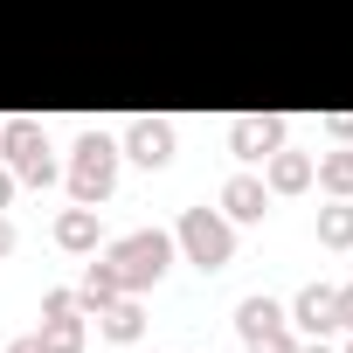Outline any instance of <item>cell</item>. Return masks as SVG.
<instances>
[{
    "label": "cell",
    "mask_w": 353,
    "mask_h": 353,
    "mask_svg": "<svg viewBox=\"0 0 353 353\" xmlns=\"http://www.w3.org/2000/svg\"><path fill=\"white\" fill-rule=\"evenodd\" d=\"M104 256H111V270H118L125 291H145V284L166 277V263H173V236H166V229H132V236H118Z\"/></svg>",
    "instance_id": "1"
},
{
    "label": "cell",
    "mask_w": 353,
    "mask_h": 353,
    "mask_svg": "<svg viewBox=\"0 0 353 353\" xmlns=\"http://www.w3.org/2000/svg\"><path fill=\"white\" fill-rule=\"evenodd\" d=\"M111 188H118V139L83 132L77 152H70V201L97 208V201H111Z\"/></svg>",
    "instance_id": "2"
},
{
    "label": "cell",
    "mask_w": 353,
    "mask_h": 353,
    "mask_svg": "<svg viewBox=\"0 0 353 353\" xmlns=\"http://www.w3.org/2000/svg\"><path fill=\"white\" fill-rule=\"evenodd\" d=\"M173 243H181L188 263H201V270H229V256H236V229L215 208H188L181 229H173Z\"/></svg>",
    "instance_id": "3"
},
{
    "label": "cell",
    "mask_w": 353,
    "mask_h": 353,
    "mask_svg": "<svg viewBox=\"0 0 353 353\" xmlns=\"http://www.w3.org/2000/svg\"><path fill=\"white\" fill-rule=\"evenodd\" d=\"M0 152H8L14 181H28V188H49L56 181V159H49V139H42L35 118H8V125H0Z\"/></svg>",
    "instance_id": "4"
},
{
    "label": "cell",
    "mask_w": 353,
    "mask_h": 353,
    "mask_svg": "<svg viewBox=\"0 0 353 353\" xmlns=\"http://www.w3.org/2000/svg\"><path fill=\"white\" fill-rule=\"evenodd\" d=\"M284 145V118L277 111H243V118H229V152L236 159H270Z\"/></svg>",
    "instance_id": "5"
},
{
    "label": "cell",
    "mask_w": 353,
    "mask_h": 353,
    "mask_svg": "<svg viewBox=\"0 0 353 353\" xmlns=\"http://www.w3.org/2000/svg\"><path fill=\"white\" fill-rule=\"evenodd\" d=\"M118 152L159 173V166L173 159V125H166V118H132V125H125V139H118Z\"/></svg>",
    "instance_id": "6"
},
{
    "label": "cell",
    "mask_w": 353,
    "mask_h": 353,
    "mask_svg": "<svg viewBox=\"0 0 353 353\" xmlns=\"http://www.w3.org/2000/svg\"><path fill=\"white\" fill-rule=\"evenodd\" d=\"M291 325H305L312 339L332 332V325H339V284H305L298 305H291Z\"/></svg>",
    "instance_id": "7"
},
{
    "label": "cell",
    "mask_w": 353,
    "mask_h": 353,
    "mask_svg": "<svg viewBox=\"0 0 353 353\" xmlns=\"http://www.w3.org/2000/svg\"><path fill=\"white\" fill-rule=\"evenodd\" d=\"M263 208H270V188L256 173H229L222 181V215L229 222H263Z\"/></svg>",
    "instance_id": "8"
},
{
    "label": "cell",
    "mask_w": 353,
    "mask_h": 353,
    "mask_svg": "<svg viewBox=\"0 0 353 353\" xmlns=\"http://www.w3.org/2000/svg\"><path fill=\"white\" fill-rule=\"evenodd\" d=\"M263 188H270V194H305V188H312V152L277 145V152H270V173H263Z\"/></svg>",
    "instance_id": "9"
},
{
    "label": "cell",
    "mask_w": 353,
    "mask_h": 353,
    "mask_svg": "<svg viewBox=\"0 0 353 353\" xmlns=\"http://www.w3.org/2000/svg\"><path fill=\"white\" fill-rule=\"evenodd\" d=\"M97 325H104V332H111L118 346H132V339L145 332V312H139V291H118V298H111V305L97 312Z\"/></svg>",
    "instance_id": "10"
},
{
    "label": "cell",
    "mask_w": 353,
    "mask_h": 353,
    "mask_svg": "<svg viewBox=\"0 0 353 353\" xmlns=\"http://www.w3.org/2000/svg\"><path fill=\"white\" fill-rule=\"evenodd\" d=\"M97 236H104V229H97V208H83V201H77V208H63V215H56V243H63V250H77V256H83V250H97Z\"/></svg>",
    "instance_id": "11"
},
{
    "label": "cell",
    "mask_w": 353,
    "mask_h": 353,
    "mask_svg": "<svg viewBox=\"0 0 353 353\" xmlns=\"http://www.w3.org/2000/svg\"><path fill=\"white\" fill-rule=\"evenodd\" d=\"M277 325H284V305H277V298L256 291V298L236 305V332H243V339H263V332H277Z\"/></svg>",
    "instance_id": "12"
},
{
    "label": "cell",
    "mask_w": 353,
    "mask_h": 353,
    "mask_svg": "<svg viewBox=\"0 0 353 353\" xmlns=\"http://www.w3.org/2000/svg\"><path fill=\"white\" fill-rule=\"evenodd\" d=\"M118 291H125V284H118V270H111V256H97V263L83 270V291H77V298H83V312L97 319V312H104V305H111Z\"/></svg>",
    "instance_id": "13"
},
{
    "label": "cell",
    "mask_w": 353,
    "mask_h": 353,
    "mask_svg": "<svg viewBox=\"0 0 353 353\" xmlns=\"http://www.w3.org/2000/svg\"><path fill=\"white\" fill-rule=\"evenodd\" d=\"M312 181H319L325 194H353V145H339V152L312 159Z\"/></svg>",
    "instance_id": "14"
},
{
    "label": "cell",
    "mask_w": 353,
    "mask_h": 353,
    "mask_svg": "<svg viewBox=\"0 0 353 353\" xmlns=\"http://www.w3.org/2000/svg\"><path fill=\"white\" fill-rule=\"evenodd\" d=\"M319 243L325 250H353V208H346V194H332V208H319Z\"/></svg>",
    "instance_id": "15"
},
{
    "label": "cell",
    "mask_w": 353,
    "mask_h": 353,
    "mask_svg": "<svg viewBox=\"0 0 353 353\" xmlns=\"http://www.w3.org/2000/svg\"><path fill=\"white\" fill-rule=\"evenodd\" d=\"M42 353H83V319H42Z\"/></svg>",
    "instance_id": "16"
},
{
    "label": "cell",
    "mask_w": 353,
    "mask_h": 353,
    "mask_svg": "<svg viewBox=\"0 0 353 353\" xmlns=\"http://www.w3.org/2000/svg\"><path fill=\"white\" fill-rule=\"evenodd\" d=\"M77 312H83L77 291H49V298H42V319H77Z\"/></svg>",
    "instance_id": "17"
},
{
    "label": "cell",
    "mask_w": 353,
    "mask_h": 353,
    "mask_svg": "<svg viewBox=\"0 0 353 353\" xmlns=\"http://www.w3.org/2000/svg\"><path fill=\"white\" fill-rule=\"evenodd\" d=\"M250 353H298V339L277 325V332H263V339H250Z\"/></svg>",
    "instance_id": "18"
},
{
    "label": "cell",
    "mask_w": 353,
    "mask_h": 353,
    "mask_svg": "<svg viewBox=\"0 0 353 353\" xmlns=\"http://www.w3.org/2000/svg\"><path fill=\"white\" fill-rule=\"evenodd\" d=\"M325 132H332V139H353V111H332V118H325Z\"/></svg>",
    "instance_id": "19"
},
{
    "label": "cell",
    "mask_w": 353,
    "mask_h": 353,
    "mask_svg": "<svg viewBox=\"0 0 353 353\" xmlns=\"http://www.w3.org/2000/svg\"><path fill=\"white\" fill-rule=\"evenodd\" d=\"M339 325L353 332V284H339Z\"/></svg>",
    "instance_id": "20"
},
{
    "label": "cell",
    "mask_w": 353,
    "mask_h": 353,
    "mask_svg": "<svg viewBox=\"0 0 353 353\" xmlns=\"http://www.w3.org/2000/svg\"><path fill=\"white\" fill-rule=\"evenodd\" d=\"M0 256H14V222H8V208H0Z\"/></svg>",
    "instance_id": "21"
},
{
    "label": "cell",
    "mask_w": 353,
    "mask_h": 353,
    "mask_svg": "<svg viewBox=\"0 0 353 353\" xmlns=\"http://www.w3.org/2000/svg\"><path fill=\"white\" fill-rule=\"evenodd\" d=\"M14 201V166H0V208Z\"/></svg>",
    "instance_id": "22"
},
{
    "label": "cell",
    "mask_w": 353,
    "mask_h": 353,
    "mask_svg": "<svg viewBox=\"0 0 353 353\" xmlns=\"http://www.w3.org/2000/svg\"><path fill=\"white\" fill-rule=\"evenodd\" d=\"M8 353H42V339H35V332H28V339H14V346H8Z\"/></svg>",
    "instance_id": "23"
},
{
    "label": "cell",
    "mask_w": 353,
    "mask_h": 353,
    "mask_svg": "<svg viewBox=\"0 0 353 353\" xmlns=\"http://www.w3.org/2000/svg\"><path fill=\"white\" fill-rule=\"evenodd\" d=\"M298 353H332V346H319V339H312V346H298Z\"/></svg>",
    "instance_id": "24"
},
{
    "label": "cell",
    "mask_w": 353,
    "mask_h": 353,
    "mask_svg": "<svg viewBox=\"0 0 353 353\" xmlns=\"http://www.w3.org/2000/svg\"><path fill=\"white\" fill-rule=\"evenodd\" d=\"M346 353H353V339H346Z\"/></svg>",
    "instance_id": "25"
}]
</instances>
